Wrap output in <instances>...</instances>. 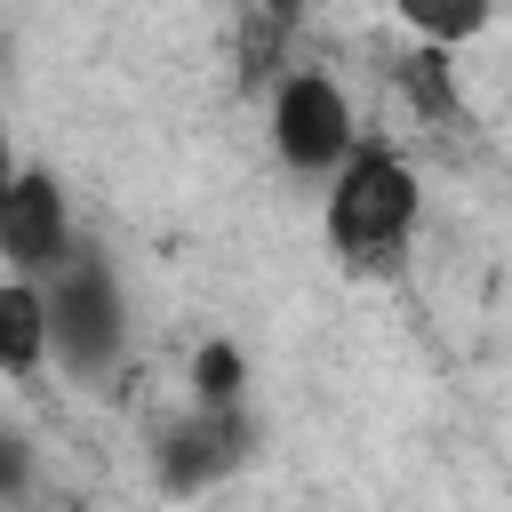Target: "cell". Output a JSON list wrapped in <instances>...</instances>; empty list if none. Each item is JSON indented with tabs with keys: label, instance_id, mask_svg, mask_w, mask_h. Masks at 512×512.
Here are the masks:
<instances>
[{
	"label": "cell",
	"instance_id": "cell-10",
	"mask_svg": "<svg viewBox=\"0 0 512 512\" xmlns=\"http://www.w3.org/2000/svg\"><path fill=\"white\" fill-rule=\"evenodd\" d=\"M192 408H248V360H240V344L208 336L192 352Z\"/></svg>",
	"mask_w": 512,
	"mask_h": 512
},
{
	"label": "cell",
	"instance_id": "cell-8",
	"mask_svg": "<svg viewBox=\"0 0 512 512\" xmlns=\"http://www.w3.org/2000/svg\"><path fill=\"white\" fill-rule=\"evenodd\" d=\"M392 88L432 120V128H472V112H464V88H456V64H448V48H408V56H392Z\"/></svg>",
	"mask_w": 512,
	"mask_h": 512
},
{
	"label": "cell",
	"instance_id": "cell-2",
	"mask_svg": "<svg viewBox=\"0 0 512 512\" xmlns=\"http://www.w3.org/2000/svg\"><path fill=\"white\" fill-rule=\"evenodd\" d=\"M40 288H48V312H56V360H64V376H72V384H104L112 360L128 352V304H120L112 264L80 248V256H72L56 280H40Z\"/></svg>",
	"mask_w": 512,
	"mask_h": 512
},
{
	"label": "cell",
	"instance_id": "cell-7",
	"mask_svg": "<svg viewBox=\"0 0 512 512\" xmlns=\"http://www.w3.org/2000/svg\"><path fill=\"white\" fill-rule=\"evenodd\" d=\"M304 24V0H248L240 8V40H232V64H240V88H280L288 80V40Z\"/></svg>",
	"mask_w": 512,
	"mask_h": 512
},
{
	"label": "cell",
	"instance_id": "cell-1",
	"mask_svg": "<svg viewBox=\"0 0 512 512\" xmlns=\"http://www.w3.org/2000/svg\"><path fill=\"white\" fill-rule=\"evenodd\" d=\"M328 240L344 248V256H360V264H392L400 248H408V232H416V216H424V184H416V168L392 152V144H360L336 176H328Z\"/></svg>",
	"mask_w": 512,
	"mask_h": 512
},
{
	"label": "cell",
	"instance_id": "cell-4",
	"mask_svg": "<svg viewBox=\"0 0 512 512\" xmlns=\"http://www.w3.org/2000/svg\"><path fill=\"white\" fill-rule=\"evenodd\" d=\"M248 448H256V416H248V408H184V416L152 440V480H160V496L192 504V496H208L216 480H232V472L248 464Z\"/></svg>",
	"mask_w": 512,
	"mask_h": 512
},
{
	"label": "cell",
	"instance_id": "cell-9",
	"mask_svg": "<svg viewBox=\"0 0 512 512\" xmlns=\"http://www.w3.org/2000/svg\"><path fill=\"white\" fill-rule=\"evenodd\" d=\"M392 8H400V24H408L424 48H448V56L496 24V0H392Z\"/></svg>",
	"mask_w": 512,
	"mask_h": 512
},
{
	"label": "cell",
	"instance_id": "cell-6",
	"mask_svg": "<svg viewBox=\"0 0 512 512\" xmlns=\"http://www.w3.org/2000/svg\"><path fill=\"white\" fill-rule=\"evenodd\" d=\"M56 360V312L40 280H0V368L16 384H32Z\"/></svg>",
	"mask_w": 512,
	"mask_h": 512
},
{
	"label": "cell",
	"instance_id": "cell-5",
	"mask_svg": "<svg viewBox=\"0 0 512 512\" xmlns=\"http://www.w3.org/2000/svg\"><path fill=\"white\" fill-rule=\"evenodd\" d=\"M0 256H8V280H56L80 256L64 184L48 168H16L8 176V192H0Z\"/></svg>",
	"mask_w": 512,
	"mask_h": 512
},
{
	"label": "cell",
	"instance_id": "cell-3",
	"mask_svg": "<svg viewBox=\"0 0 512 512\" xmlns=\"http://www.w3.org/2000/svg\"><path fill=\"white\" fill-rule=\"evenodd\" d=\"M272 152H280V168H296V176H336V168L360 152V112H352V96H344L336 72L296 64V72L272 88Z\"/></svg>",
	"mask_w": 512,
	"mask_h": 512
}]
</instances>
